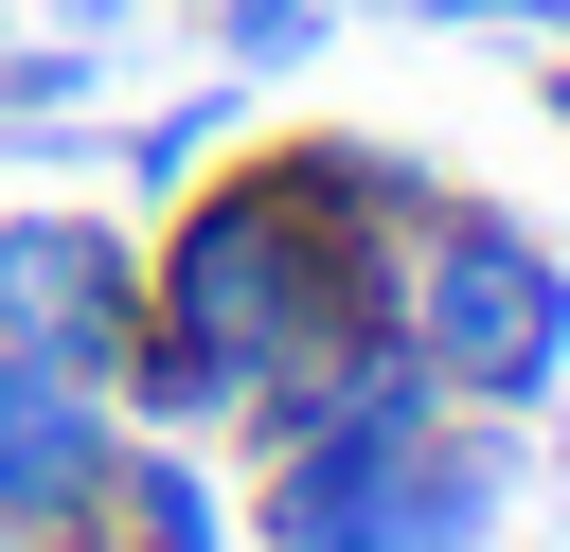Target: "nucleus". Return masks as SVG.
Listing matches in <instances>:
<instances>
[{
  "instance_id": "f257e3e1",
  "label": "nucleus",
  "mask_w": 570,
  "mask_h": 552,
  "mask_svg": "<svg viewBox=\"0 0 570 552\" xmlns=\"http://www.w3.org/2000/svg\"><path fill=\"white\" fill-rule=\"evenodd\" d=\"M410 160L392 142H285V160H196L178 196H160V231H142V338H125V427H232L249 445V410L285 392V374H321L374 303H392V231H410Z\"/></svg>"
},
{
  "instance_id": "f03ea898",
  "label": "nucleus",
  "mask_w": 570,
  "mask_h": 552,
  "mask_svg": "<svg viewBox=\"0 0 570 552\" xmlns=\"http://www.w3.org/2000/svg\"><path fill=\"white\" fill-rule=\"evenodd\" d=\"M517 516V410L428 392L392 303L249 410V552H499Z\"/></svg>"
},
{
  "instance_id": "7ed1b4c3",
  "label": "nucleus",
  "mask_w": 570,
  "mask_h": 552,
  "mask_svg": "<svg viewBox=\"0 0 570 552\" xmlns=\"http://www.w3.org/2000/svg\"><path fill=\"white\" fill-rule=\"evenodd\" d=\"M392 338L428 356V392H463V410H552L570 392V267L499 214V196H410V231H392Z\"/></svg>"
},
{
  "instance_id": "20e7f679",
  "label": "nucleus",
  "mask_w": 570,
  "mask_h": 552,
  "mask_svg": "<svg viewBox=\"0 0 570 552\" xmlns=\"http://www.w3.org/2000/svg\"><path fill=\"white\" fill-rule=\"evenodd\" d=\"M125 338H142V231L71 196H0V356L125 374Z\"/></svg>"
},
{
  "instance_id": "39448f33",
  "label": "nucleus",
  "mask_w": 570,
  "mask_h": 552,
  "mask_svg": "<svg viewBox=\"0 0 570 552\" xmlns=\"http://www.w3.org/2000/svg\"><path fill=\"white\" fill-rule=\"evenodd\" d=\"M107 463H125V392L53 374V356H0V534H89Z\"/></svg>"
},
{
  "instance_id": "423d86ee",
  "label": "nucleus",
  "mask_w": 570,
  "mask_h": 552,
  "mask_svg": "<svg viewBox=\"0 0 570 552\" xmlns=\"http://www.w3.org/2000/svg\"><path fill=\"white\" fill-rule=\"evenodd\" d=\"M89 552H249V534H232V499H214V463L178 427H125V463L89 499Z\"/></svg>"
},
{
  "instance_id": "0eeeda50",
  "label": "nucleus",
  "mask_w": 570,
  "mask_h": 552,
  "mask_svg": "<svg viewBox=\"0 0 570 552\" xmlns=\"http://www.w3.org/2000/svg\"><path fill=\"white\" fill-rule=\"evenodd\" d=\"M232 89H249V71H214V89H178V107H142V125H125V178H142V196H178V178H196V160L232 142Z\"/></svg>"
},
{
  "instance_id": "6e6552de",
  "label": "nucleus",
  "mask_w": 570,
  "mask_h": 552,
  "mask_svg": "<svg viewBox=\"0 0 570 552\" xmlns=\"http://www.w3.org/2000/svg\"><path fill=\"white\" fill-rule=\"evenodd\" d=\"M196 36H214V71H303L338 36V0H196Z\"/></svg>"
},
{
  "instance_id": "1a4fd4ad",
  "label": "nucleus",
  "mask_w": 570,
  "mask_h": 552,
  "mask_svg": "<svg viewBox=\"0 0 570 552\" xmlns=\"http://www.w3.org/2000/svg\"><path fill=\"white\" fill-rule=\"evenodd\" d=\"M89 89H107V36H18L0 53V125H71Z\"/></svg>"
},
{
  "instance_id": "9d476101",
  "label": "nucleus",
  "mask_w": 570,
  "mask_h": 552,
  "mask_svg": "<svg viewBox=\"0 0 570 552\" xmlns=\"http://www.w3.org/2000/svg\"><path fill=\"white\" fill-rule=\"evenodd\" d=\"M392 18H445V36H570V0H392Z\"/></svg>"
},
{
  "instance_id": "9b49d317",
  "label": "nucleus",
  "mask_w": 570,
  "mask_h": 552,
  "mask_svg": "<svg viewBox=\"0 0 570 552\" xmlns=\"http://www.w3.org/2000/svg\"><path fill=\"white\" fill-rule=\"evenodd\" d=\"M125 18H142V0H53V36H125Z\"/></svg>"
},
{
  "instance_id": "f8f14e48",
  "label": "nucleus",
  "mask_w": 570,
  "mask_h": 552,
  "mask_svg": "<svg viewBox=\"0 0 570 552\" xmlns=\"http://www.w3.org/2000/svg\"><path fill=\"white\" fill-rule=\"evenodd\" d=\"M552 142H570V36H552Z\"/></svg>"
},
{
  "instance_id": "ddd939ff",
  "label": "nucleus",
  "mask_w": 570,
  "mask_h": 552,
  "mask_svg": "<svg viewBox=\"0 0 570 552\" xmlns=\"http://www.w3.org/2000/svg\"><path fill=\"white\" fill-rule=\"evenodd\" d=\"M0 552H89V534H0Z\"/></svg>"
}]
</instances>
